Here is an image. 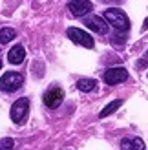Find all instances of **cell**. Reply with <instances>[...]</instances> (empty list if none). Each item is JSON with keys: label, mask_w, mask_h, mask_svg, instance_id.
I'll return each mask as SVG.
<instances>
[{"label": "cell", "mask_w": 148, "mask_h": 150, "mask_svg": "<svg viewBox=\"0 0 148 150\" xmlns=\"http://www.w3.org/2000/svg\"><path fill=\"white\" fill-rule=\"evenodd\" d=\"M24 82V77L18 73V71H6L2 77H0V90L2 92L11 93L15 90H18Z\"/></svg>", "instance_id": "obj_3"}, {"label": "cell", "mask_w": 148, "mask_h": 150, "mask_svg": "<svg viewBox=\"0 0 148 150\" xmlns=\"http://www.w3.org/2000/svg\"><path fill=\"white\" fill-rule=\"evenodd\" d=\"M128 79V71L124 68H108L104 71V82L106 84H119Z\"/></svg>", "instance_id": "obj_7"}, {"label": "cell", "mask_w": 148, "mask_h": 150, "mask_svg": "<svg viewBox=\"0 0 148 150\" xmlns=\"http://www.w3.org/2000/svg\"><path fill=\"white\" fill-rule=\"evenodd\" d=\"M121 148L123 150H144V141L141 137H124L121 141Z\"/></svg>", "instance_id": "obj_9"}, {"label": "cell", "mask_w": 148, "mask_h": 150, "mask_svg": "<svg viewBox=\"0 0 148 150\" xmlns=\"http://www.w3.org/2000/svg\"><path fill=\"white\" fill-rule=\"evenodd\" d=\"M9 114H11V121L15 125H24L26 119H27V114H29V101L26 99V97L17 99L13 103Z\"/></svg>", "instance_id": "obj_2"}, {"label": "cell", "mask_w": 148, "mask_h": 150, "mask_svg": "<svg viewBox=\"0 0 148 150\" xmlns=\"http://www.w3.org/2000/svg\"><path fill=\"white\" fill-rule=\"evenodd\" d=\"M68 9L71 11L73 17H84L86 13H90L93 9V4L90 0H71L68 4Z\"/></svg>", "instance_id": "obj_6"}, {"label": "cell", "mask_w": 148, "mask_h": 150, "mask_svg": "<svg viewBox=\"0 0 148 150\" xmlns=\"http://www.w3.org/2000/svg\"><path fill=\"white\" fill-rule=\"evenodd\" d=\"M26 57V50L20 46V44H17V46H13L9 50V53H7V61H9L11 64H20L22 61H24Z\"/></svg>", "instance_id": "obj_10"}, {"label": "cell", "mask_w": 148, "mask_h": 150, "mask_svg": "<svg viewBox=\"0 0 148 150\" xmlns=\"http://www.w3.org/2000/svg\"><path fill=\"white\" fill-rule=\"evenodd\" d=\"M143 29H148V18L144 20V24H143Z\"/></svg>", "instance_id": "obj_15"}, {"label": "cell", "mask_w": 148, "mask_h": 150, "mask_svg": "<svg viewBox=\"0 0 148 150\" xmlns=\"http://www.w3.org/2000/svg\"><path fill=\"white\" fill-rule=\"evenodd\" d=\"M0 68H2V61H0Z\"/></svg>", "instance_id": "obj_17"}, {"label": "cell", "mask_w": 148, "mask_h": 150, "mask_svg": "<svg viewBox=\"0 0 148 150\" xmlns=\"http://www.w3.org/2000/svg\"><path fill=\"white\" fill-rule=\"evenodd\" d=\"M68 37L71 42L79 44V46H84V48H93V39L90 35H88L86 31H82V29L79 28H70L68 29Z\"/></svg>", "instance_id": "obj_4"}, {"label": "cell", "mask_w": 148, "mask_h": 150, "mask_svg": "<svg viewBox=\"0 0 148 150\" xmlns=\"http://www.w3.org/2000/svg\"><path fill=\"white\" fill-rule=\"evenodd\" d=\"M95 86H97L95 79H79L77 81V88L80 92H92V90H95Z\"/></svg>", "instance_id": "obj_11"}, {"label": "cell", "mask_w": 148, "mask_h": 150, "mask_svg": "<svg viewBox=\"0 0 148 150\" xmlns=\"http://www.w3.org/2000/svg\"><path fill=\"white\" fill-rule=\"evenodd\" d=\"M15 37H17V31H15L13 28H2V29H0V44L11 42Z\"/></svg>", "instance_id": "obj_12"}, {"label": "cell", "mask_w": 148, "mask_h": 150, "mask_svg": "<svg viewBox=\"0 0 148 150\" xmlns=\"http://www.w3.org/2000/svg\"><path fill=\"white\" fill-rule=\"evenodd\" d=\"M13 145H15V141H13L11 137H6V139L0 141V150H11Z\"/></svg>", "instance_id": "obj_14"}, {"label": "cell", "mask_w": 148, "mask_h": 150, "mask_svg": "<svg viewBox=\"0 0 148 150\" xmlns=\"http://www.w3.org/2000/svg\"><path fill=\"white\" fill-rule=\"evenodd\" d=\"M64 101V92L61 88H51L44 93V104L48 108H57L61 106V103Z\"/></svg>", "instance_id": "obj_8"}, {"label": "cell", "mask_w": 148, "mask_h": 150, "mask_svg": "<svg viewBox=\"0 0 148 150\" xmlns=\"http://www.w3.org/2000/svg\"><path fill=\"white\" fill-rule=\"evenodd\" d=\"M104 20L112 28H115V31L119 33H126L130 29V20L126 17V13L119 9V7H108L104 11Z\"/></svg>", "instance_id": "obj_1"}, {"label": "cell", "mask_w": 148, "mask_h": 150, "mask_svg": "<svg viewBox=\"0 0 148 150\" xmlns=\"http://www.w3.org/2000/svg\"><path fill=\"white\" fill-rule=\"evenodd\" d=\"M84 24H86V28H90L92 31L99 33V35H106V33H108V24H106V20L101 18V17H97V15H90V17H86V18H84Z\"/></svg>", "instance_id": "obj_5"}, {"label": "cell", "mask_w": 148, "mask_h": 150, "mask_svg": "<svg viewBox=\"0 0 148 150\" xmlns=\"http://www.w3.org/2000/svg\"><path fill=\"white\" fill-rule=\"evenodd\" d=\"M146 55H148V53H146Z\"/></svg>", "instance_id": "obj_18"}, {"label": "cell", "mask_w": 148, "mask_h": 150, "mask_svg": "<svg viewBox=\"0 0 148 150\" xmlns=\"http://www.w3.org/2000/svg\"><path fill=\"white\" fill-rule=\"evenodd\" d=\"M121 104H123V101H121V99H115V101H112L110 104H106V106L102 108V112L99 114V117H108V115H112L113 112H115L117 108L121 106Z\"/></svg>", "instance_id": "obj_13"}, {"label": "cell", "mask_w": 148, "mask_h": 150, "mask_svg": "<svg viewBox=\"0 0 148 150\" xmlns=\"http://www.w3.org/2000/svg\"><path fill=\"white\" fill-rule=\"evenodd\" d=\"M102 2H121V0H102Z\"/></svg>", "instance_id": "obj_16"}]
</instances>
